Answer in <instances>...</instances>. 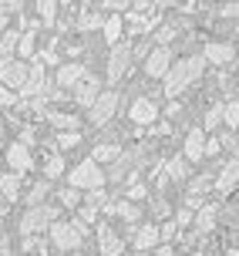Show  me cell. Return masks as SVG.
Segmentation results:
<instances>
[{"label": "cell", "instance_id": "cell-1", "mask_svg": "<svg viewBox=\"0 0 239 256\" xmlns=\"http://www.w3.org/2000/svg\"><path fill=\"white\" fill-rule=\"evenodd\" d=\"M202 71H206V58H202V54H189V58H182V61L172 64V71L162 78V91L168 98H178L192 81H199Z\"/></svg>", "mask_w": 239, "mask_h": 256}, {"label": "cell", "instance_id": "cell-2", "mask_svg": "<svg viewBox=\"0 0 239 256\" xmlns=\"http://www.w3.org/2000/svg\"><path fill=\"white\" fill-rule=\"evenodd\" d=\"M54 222H61V206L58 202H44V206H34V209H27L20 222H17V230L20 236H38V232L50 230Z\"/></svg>", "mask_w": 239, "mask_h": 256}, {"label": "cell", "instance_id": "cell-3", "mask_svg": "<svg viewBox=\"0 0 239 256\" xmlns=\"http://www.w3.org/2000/svg\"><path fill=\"white\" fill-rule=\"evenodd\" d=\"M48 232H50L54 250H61V253H78V246L88 240V226L78 222V219H61V222H54Z\"/></svg>", "mask_w": 239, "mask_h": 256}, {"label": "cell", "instance_id": "cell-4", "mask_svg": "<svg viewBox=\"0 0 239 256\" xmlns=\"http://www.w3.org/2000/svg\"><path fill=\"white\" fill-rule=\"evenodd\" d=\"M104 182H108V172L98 166V162H91V158H84V162H78L71 172H68V186L78 192H94V189H104Z\"/></svg>", "mask_w": 239, "mask_h": 256}, {"label": "cell", "instance_id": "cell-5", "mask_svg": "<svg viewBox=\"0 0 239 256\" xmlns=\"http://www.w3.org/2000/svg\"><path fill=\"white\" fill-rule=\"evenodd\" d=\"M132 58H135V48L122 40V44H114L112 54H108V81L118 84V81H125L128 71H132Z\"/></svg>", "mask_w": 239, "mask_h": 256}, {"label": "cell", "instance_id": "cell-6", "mask_svg": "<svg viewBox=\"0 0 239 256\" xmlns=\"http://www.w3.org/2000/svg\"><path fill=\"white\" fill-rule=\"evenodd\" d=\"M118 108H122V94H118V91H101L98 102L88 108V122L94 128H101L104 122H112V118L118 115Z\"/></svg>", "mask_w": 239, "mask_h": 256}, {"label": "cell", "instance_id": "cell-7", "mask_svg": "<svg viewBox=\"0 0 239 256\" xmlns=\"http://www.w3.org/2000/svg\"><path fill=\"white\" fill-rule=\"evenodd\" d=\"M125 240L132 243V250H138V253H152L155 246L162 243V230H158L155 222H142V226L125 230Z\"/></svg>", "mask_w": 239, "mask_h": 256}, {"label": "cell", "instance_id": "cell-8", "mask_svg": "<svg viewBox=\"0 0 239 256\" xmlns=\"http://www.w3.org/2000/svg\"><path fill=\"white\" fill-rule=\"evenodd\" d=\"M27 78H30V64L20 61V58H10V61H0V84L4 88H10L20 94V88L27 84Z\"/></svg>", "mask_w": 239, "mask_h": 256}, {"label": "cell", "instance_id": "cell-9", "mask_svg": "<svg viewBox=\"0 0 239 256\" xmlns=\"http://www.w3.org/2000/svg\"><path fill=\"white\" fill-rule=\"evenodd\" d=\"M94 230H98V250H101V256H125L128 240L114 230L108 219H104V222H98Z\"/></svg>", "mask_w": 239, "mask_h": 256}, {"label": "cell", "instance_id": "cell-10", "mask_svg": "<svg viewBox=\"0 0 239 256\" xmlns=\"http://www.w3.org/2000/svg\"><path fill=\"white\" fill-rule=\"evenodd\" d=\"M202 58H206V64H216V68H226L232 58H236V48H232V40H206L202 44Z\"/></svg>", "mask_w": 239, "mask_h": 256}, {"label": "cell", "instance_id": "cell-11", "mask_svg": "<svg viewBox=\"0 0 239 256\" xmlns=\"http://www.w3.org/2000/svg\"><path fill=\"white\" fill-rule=\"evenodd\" d=\"M172 64H176L172 48H152V51L145 54V74L148 78H165L172 71Z\"/></svg>", "mask_w": 239, "mask_h": 256}, {"label": "cell", "instance_id": "cell-12", "mask_svg": "<svg viewBox=\"0 0 239 256\" xmlns=\"http://www.w3.org/2000/svg\"><path fill=\"white\" fill-rule=\"evenodd\" d=\"M4 158H7L10 172H17V176L34 168V155H30V145H24V142H10V145L4 148Z\"/></svg>", "mask_w": 239, "mask_h": 256}, {"label": "cell", "instance_id": "cell-13", "mask_svg": "<svg viewBox=\"0 0 239 256\" xmlns=\"http://www.w3.org/2000/svg\"><path fill=\"white\" fill-rule=\"evenodd\" d=\"M84 78H88V68L81 61H64L61 68H58V74H54V84L64 88V91H74Z\"/></svg>", "mask_w": 239, "mask_h": 256}, {"label": "cell", "instance_id": "cell-14", "mask_svg": "<svg viewBox=\"0 0 239 256\" xmlns=\"http://www.w3.org/2000/svg\"><path fill=\"white\" fill-rule=\"evenodd\" d=\"M128 118H132L138 128H148V125H155V122H158V104L142 94V98H135V102L128 104Z\"/></svg>", "mask_w": 239, "mask_h": 256}, {"label": "cell", "instance_id": "cell-15", "mask_svg": "<svg viewBox=\"0 0 239 256\" xmlns=\"http://www.w3.org/2000/svg\"><path fill=\"white\" fill-rule=\"evenodd\" d=\"M236 186H239V162H236V158H226L222 168L216 172V186H212V189L219 192V196H229Z\"/></svg>", "mask_w": 239, "mask_h": 256}, {"label": "cell", "instance_id": "cell-16", "mask_svg": "<svg viewBox=\"0 0 239 256\" xmlns=\"http://www.w3.org/2000/svg\"><path fill=\"white\" fill-rule=\"evenodd\" d=\"M216 222H219V206H216V202H202L199 209H196V222H192V230L199 232V236H206V232L216 230Z\"/></svg>", "mask_w": 239, "mask_h": 256}, {"label": "cell", "instance_id": "cell-17", "mask_svg": "<svg viewBox=\"0 0 239 256\" xmlns=\"http://www.w3.org/2000/svg\"><path fill=\"white\" fill-rule=\"evenodd\" d=\"M182 155H186L189 162H202V158H206V132H202V128H192L189 135H186Z\"/></svg>", "mask_w": 239, "mask_h": 256}, {"label": "cell", "instance_id": "cell-18", "mask_svg": "<svg viewBox=\"0 0 239 256\" xmlns=\"http://www.w3.org/2000/svg\"><path fill=\"white\" fill-rule=\"evenodd\" d=\"M98 94H101V81H98L94 74H88V78H84V81H81V84L74 88V94H71V98H74L78 104L91 108V104L98 102Z\"/></svg>", "mask_w": 239, "mask_h": 256}, {"label": "cell", "instance_id": "cell-19", "mask_svg": "<svg viewBox=\"0 0 239 256\" xmlns=\"http://www.w3.org/2000/svg\"><path fill=\"white\" fill-rule=\"evenodd\" d=\"M162 172H165V179H172V182H186L192 176L189 158H186V155H168L165 166H162Z\"/></svg>", "mask_w": 239, "mask_h": 256}, {"label": "cell", "instance_id": "cell-20", "mask_svg": "<svg viewBox=\"0 0 239 256\" xmlns=\"http://www.w3.org/2000/svg\"><path fill=\"white\" fill-rule=\"evenodd\" d=\"M20 179L24 176H17V172H0V199L7 206H14L20 199Z\"/></svg>", "mask_w": 239, "mask_h": 256}, {"label": "cell", "instance_id": "cell-21", "mask_svg": "<svg viewBox=\"0 0 239 256\" xmlns=\"http://www.w3.org/2000/svg\"><path fill=\"white\" fill-rule=\"evenodd\" d=\"M101 34H104V40L108 44H122V34H125V17L122 14H108L104 17V27H101Z\"/></svg>", "mask_w": 239, "mask_h": 256}, {"label": "cell", "instance_id": "cell-22", "mask_svg": "<svg viewBox=\"0 0 239 256\" xmlns=\"http://www.w3.org/2000/svg\"><path fill=\"white\" fill-rule=\"evenodd\" d=\"M74 27L81 30V34H88V30H98V27H104V17H101L94 7H81V14L74 17Z\"/></svg>", "mask_w": 239, "mask_h": 256}, {"label": "cell", "instance_id": "cell-23", "mask_svg": "<svg viewBox=\"0 0 239 256\" xmlns=\"http://www.w3.org/2000/svg\"><path fill=\"white\" fill-rule=\"evenodd\" d=\"M122 158V148L118 145H112V142H98L94 148H91V162H98V166H104V162H118Z\"/></svg>", "mask_w": 239, "mask_h": 256}, {"label": "cell", "instance_id": "cell-24", "mask_svg": "<svg viewBox=\"0 0 239 256\" xmlns=\"http://www.w3.org/2000/svg\"><path fill=\"white\" fill-rule=\"evenodd\" d=\"M48 196H50V182H48V179L34 182V186L27 189V196H24L27 209H34V206H44V202H48Z\"/></svg>", "mask_w": 239, "mask_h": 256}, {"label": "cell", "instance_id": "cell-25", "mask_svg": "<svg viewBox=\"0 0 239 256\" xmlns=\"http://www.w3.org/2000/svg\"><path fill=\"white\" fill-rule=\"evenodd\" d=\"M17 48H20V30H7L4 38H0V61H10V58H17Z\"/></svg>", "mask_w": 239, "mask_h": 256}, {"label": "cell", "instance_id": "cell-26", "mask_svg": "<svg viewBox=\"0 0 239 256\" xmlns=\"http://www.w3.org/2000/svg\"><path fill=\"white\" fill-rule=\"evenodd\" d=\"M54 199H58V206H61V209H78V202H84V196H81L78 189H71L68 182L54 192Z\"/></svg>", "mask_w": 239, "mask_h": 256}, {"label": "cell", "instance_id": "cell-27", "mask_svg": "<svg viewBox=\"0 0 239 256\" xmlns=\"http://www.w3.org/2000/svg\"><path fill=\"white\" fill-rule=\"evenodd\" d=\"M50 125L58 128V132H81V118L74 115H64V112H50Z\"/></svg>", "mask_w": 239, "mask_h": 256}, {"label": "cell", "instance_id": "cell-28", "mask_svg": "<svg viewBox=\"0 0 239 256\" xmlns=\"http://www.w3.org/2000/svg\"><path fill=\"white\" fill-rule=\"evenodd\" d=\"M61 176H68V172H64V155H48V158H44V179L48 182H54V179H61Z\"/></svg>", "mask_w": 239, "mask_h": 256}, {"label": "cell", "instance_id": "cell-29", "mask_svg": "<svg viewBox=\"0 0 239 256\" xmlns=\"http://www.w3.org/2000/svg\"><path fill=\"white\" fill-rule=\"evenodd\" d=\"M58 10H61V7H58V4H50V0H40L38 7H34V14H38V20L40 24H58Z\"/></svg>", "mask_w": 239, "mask_h": 256}, {"label": "cell", "instance_id": "cell-30", "mask_svg": "<svg viewBox=\"0 0 239 256\" xmlns=\"http://www.w3.org/2000/svg\"><path fill=\"white\" fill-rule=\"evenodd\" d=\"M222 128H239V102H232V98H226L222 102Z\"/></svg>", "mask_w": 239, "mask_h": 256}, {"label": "cell", "instance_id": "cell-31", "mask_svg": "<svg viewBox=\"0 0 239 256\" xmlns=\"http://www.w3.org/2000/svg\"><path fill=\"white\" fill-rule=\"evenodd\" d=\"M34 34H30V30H20V48H17V54H20V61H24V58H30V61H34V58H38V44H34Z\"/></svg>", "mask_w": 239, "mask_h": 256}, {"label": "cell", "instance_id": "cell-32", "mask_svg": "<svg viewBox=\"0 0 239 256\" xmlns=\"http://www.w3.org/2000/svg\"><path fill=\"white\" fill-rule=\"evenodd\" d=\"M212 186H216V179H212V176H196V179L189 182V199H199L202 192H209Z\"/></svg>", "mask_w": 239, "mask_h": 256}, {"label": "cell", "instance_id": "cell-33", "mask_svg": "<svg viewBox=\"0 0 239 256\" xmlns=\"http://www.w3.org/2000/svg\"><path fill=\"white\" fill-rule=\"evenodd\" d=\"M172 222H176L178 230H186V226H192V222H196V206H178L176 209V216H172Z\"/></svg>", "mask_w": 239, "mask_h": 256}, {"label": "cell", "instance_id": "cell-34", "mask_svg": "<svg viewBox=\"0 0 239 256\" xmlns=\"http://www.w3.org/2000/svg\"><path fill=\"white\" fill-rule=\"evenodd\" d=\"M202 128H209V132L222 128V102H219V104H212V108L206 112V122H202Z\"/></svg>", "mask_w": 239, "mask_h": 256}, {"label": "cell", "instance_id": "cell-35", "mask_svg": "<svg viewBox=\"0 0 239 256\" xmlns=\"http://www.w3.org/2000/svg\"><path fill=\"white\" fill-rule=\"evenodd\" d=\"M145 196H148V186H145V182H138V179L128 182V202H135V199H145Z\"/></svg>", "mask_w": 239, "mask_h": 256}, {"label": "cell", "instance_id": "cell-36", "mask_svg": "<svg viewBox=\"0 0 239 256\" xmlns=\"http://www.w3.org/2000/svg\"><path fill=\"white\" fill-rule=\"evenodd\" d=\"M78 142H81V132H61V135H58V148L68 152V148H74Z\"/></svg>", "mask_w": 239, "mask_h": 256}, {"label": "cell", "instance_id": "cell-37", "mask_svg": "<svg viewBox=\"0 0 239 256\" xmlns=\"http://www.w3.org/2000/svg\"><path fill=\"white\" fill-rule=\"evenodd\" d=\"M17 102H20V94L0 84V108H14V104H17Z\"/></svg>", "mask_w": 239, "mask_h": 256}, {"label": "cell", "instance_id": "cell-38", "mask_svg": "<svg viewBox=\"0 0 239 256\" xmlns=\"http://www.w3.org/2000/svg\"><path fill=\"white\" fill-rule=\"evenodd\" d=\"M158 230H162V243H172V240H176V236H178V226H176V222H172V219H168V222H162Z\"/></svg>", "mask_w": 239, "mask_h": 256}, {"label": "cell", "instance_id": "cell-39", "mask_svg": "<svg viewBox=\"0 0 239 256\" xmlns=\"http://www.w3.org/2000/svg\"><path fill=\"white\" fill-rule=\"evenodd\" d=\"M219 14H222V17H229V20H239V0L222 4V7H219Z\"/></svg>", "mask_w": 239, "mask_h": 256}, {"label": "cell", "instance_id": "cell-40", "mask_svg": "<svg viewBox=\"0 0 239 256\" xmlns=\"http://www.w3.org/2000/svg\"><path fill=\"white\" fill-rule=\"evenodd\" d=\"M222 152V142H219V135L216 138H206V158H212V155Z\"/></svg>", "mask_w": 239, "mask_h": 256}, {"label": "cell", "instance_id": "cell-41", "mask_svg": "<svg viewBox=\"0 0 239 256\" xmlns=\"http://www.w3.org/2000/svg\"><path fill=\"white\" fill-rule=\"evenodd\" d=\"M152 256H176V246L172 243H158L155 250H152Z\"/></svg>", "mask_w": 239, "mask_h": 256}, {"label": "cell", "instance_id": "cell-42", "mask_svg": "<svg viewBox=\"0 0 239 256\" xmlns=\"http://www.w3.org/2000/svg\"><path fill=\"white\" fill-rule=\"evenodd\" d=\"M0 14H4V17H10V14H20V4H10V0H4V4H0Z\"/></svg>", "mask_w": 239, "mask_h": 256}, {"label": "cell", "instance_id": "cell-43", "mask_svg": "<svg viewBox=\"0 0 239 256\" xmlns=\"http://www.w3.org/2000/svg\"><path fill=\"white\" fill-rule=\"evenodd\" d=\"M7 212H10V206H7V202H0V222H4V216H7Z\"/></svg>", "mask_w": 239, "mask_h": 256}, {"label": "cell", "instance_id": "cell-44", "mask_svg": "<svg viewBox=\"0 0 239 256\" xmlns=\"http://www.w3.org/2000/svg\"><path fill=\"white\" fill-rule=\"evenodd\" d=\"M71 256H81V253H71Z\"/></svg>", "mask_w": 239, "mask_h": 256}]
</instances>
